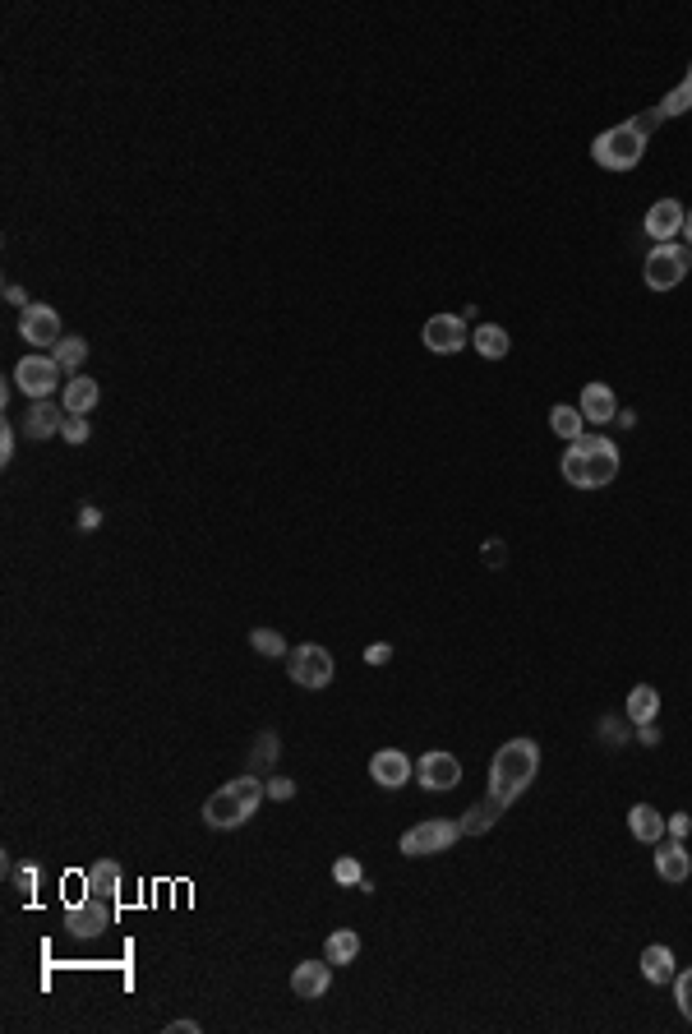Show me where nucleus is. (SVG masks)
<instances>
[{
	"instance_id": "obj_1",
	"label": "nucleus",
	"mask_w": 692,
	"mask_h": 1034,
	"mask_svg": "<svg viewBox=\"0 0 692 1034\" xmlns=\"http://www.w3.org/2000/svg\"><path fill=\"white\" fill-rule=\"evenodd\" d=\"M540 771V744L536 739H508V744L494 753V767H490V804L508 808L517 799V794L526 790V785L536 781Z\"/></svg>"
},
{
	"instance_id": "obj_2",
	"label": "nucleus",
	"mask_w": 692,
	"mask_h": 1034,
	"mask_svg": "<svg viewBox=\"0 0 692 1034\" xmlns=\"http://www.w3.org/2000/svg\"><path fill=\"white\" fill-rule=\"evenodd\" d=\"M563 481L577 485V490H605L614 476H619V448L600 439V434H582L573 439V448L563 453Z\"/></svg>"
},
{
	"instance_id": "obj_3",
	"label": "nucleus",
	"mask_w": 692,
	"mask_h": 1034,
	"mask_svg": "<svg viewBox=\"0 0 692 1034\" xmlns=\"http://www.w3.org/2000/svg\"><path fill=\"white\" fill-rule=\"evenodd\" d=\"M660 125V111L651 107V111H642L637 121H623V125H614V130H605L591 144V157H596V167H605V171H633L637 162H642V153H646V134L656 130Z\"/></svg>"
},
{
	"instance_id": "obj_4",
	"label": "nucleus",
	"mask_w": 692,
	"mask_h": 1034,
	"mask_svg": "<svg viewBox=\"0 0 692 1034\" xmlns=\"http://www.w3.org/2000/svg\"><path fill=\"white\" fill-rule=\"evenodd\" d=\"M263 781L259 776H236L231 785H222V790H213L208 799H203V822L213 831H236V827H245V822L254 818V808H259V799H263Z\"/></svg>"
},
{
	"instance_id": "obj_5",
	"label": "nucleus",
	"mask_w": 692,
	"mask_h": 1034,
	"mask_svg": "<svg viewBox=\"0 0 692 1034\" xmlns=\"http://www.w3.org/2000/svg\"><path fill=\"white\" fill-rule=\"evenodd\" d=\"M688 264H692V250H683V245H656V250L646 254V268H642V277H646V287L651 291H674L683 282V273H688Z\"/></svg>"
},
{
	"instance_id": "obj_6",
	"label": "nucleus",
	"mask_w": 692,
	"mask_h": 1034,
	"mask_svg": "<svg viewBox=\"0 0 692 1034\" xmlns=\"http://www.w3.org/2000/svg\"><path fill=\"white\" fill-rule=\"evenodd\" d=\"M457 836H462V822H448V818L416 822L411 831H402V854H411V859H420V854H443V850H453Z\"/></svg>"
},
{
	"instance_id": "obj_7",
	"label": "nucleus",
	"mask_w": 692,
	"mask_h": 1034,
	"mask_svg": "<svg viewBox=\"0 0 692 1034\" xmlns=\"http://www.w3.org/2000/svg\"><path fill=\"white\" fill-rule=\"evenodd\" d=\"M287 674H291V684H300V688H328L333 684V656H328L319 642H305V647H296L287 656Z\"/></svg>"
},
{
	"instance_id": "obj_8",
	"label": "nucleus",
	"mask_w": 692,
	"mask_h": 1034,
	"mask_svg": "<svg viewBox=\"0 0 692 1034\" xmlns=\"http://www.w3.org/2000/svg\"><path fill=\"white\" fill-rule=\"evenodd\" d=\"M116 924V910L102 901H88V896H79V901L65 905V928H70L74 938H102L107 928Z\"/></svg>"
},
{
	"instance_id": "obj_9",
	"label": "nucleus",
	"mask_w": 692,
	"mask_h": 1034,
	"mask_svg": "<svg viewBox=\"0 0 692 1034\" xmlns=\"http://www.w3.org/2000/svg\"><path fill=\"white\" fill-rule=\"evenodd\" d=\"M14 384L24 388L28 397H37V402H47L60 384V365L51 361V356H24V361L14 365Z\"/></svg>"
},
{
	"instance_id": "obj_10",
	"label": "nucleus",
	"mask_w": 692,
	"mask_h": 1034,
	"mask_svg": "<svg viewBox=\"0 0 692 1034\" xmlns=\"http://www.w3.org/2000/svg\"><path fill=\"white\" fill-rule=\"evenodd\" d=\"M420 337H425V347H430L434 356H453V351H462L466 342H471L462 314H434V319H425Z\"/></svg>"
},
{
	"instance_id": "obj_11",
	"label": "nucleus",
	"mask_w": 692,
	"mask_h": 1034,
	"mask_svg": "<svg viewBox=\"0 0 692 1034\" xmlns=\"http://www.w3.org/2000/svg\"><path fill=\"white\" fill-rule=\"evenodd\" d=\"M19 337H24L28 347H56L60 337H65L60 314L51 310V305H28V310H19Z\"/></svg>"
},
{
	"instance_id": "obj_12",
	"label": "nucleus",
	"mask_w": 692,
	"mask_h": 1034,
	"mask_svg": "<svg viewBox=\"0 0 692 1034\" xmlns=\"http://www.w3.org/2000/svg\"><path fill=\"white\" fill-rule=\"evenodd\" d=\"M683 217H688V208L679 204V199H660V204H651L646 208V236H651V241L656 245H669L674 241V236H679L683 231Z\"/></svg>"
},
{
	"instance_id": "obj_13",
	"label": "nucleus",
	"mask_w": 692,
	"mask_h": 1034,
	"mask_svg": "<svg viewBox=\"0 0 692 1034\" xmlns=\"http://www.w3.org/2000/svg\"><path fill=\"white\" fill-rule=\"evenodd\" d=\"M84 896L88 901H102L111 910H120V864L116 859H97L84 873Z\"/></svg>"
},
{
	"instance_id": "obj_14",
	"label": "nucleus",
	"mask_w": 692,
	"mask_h": 1034,
	"mask_svg": "<svg viewBox=\"0 0 692 1034\" xmlns=\"http://www.w3.org/2000/svg\"><path fill=\"white\" fill-rule=\"evenodd\" d=\"M328 988H333V961H328V956H323V961H300L296 974H291V993L305 1002L323 998Z\"/></svg>"
},
{
	"instance_id": "obj_15",
	"label": "nucleus",
	"mask_w": 692,
	"mask_h": 1034,
	"mask_svg": "<svg viewBox=\"0 0 692 1034\" xmlns=\"http://www.w3.org/2000/svg\"><path fill=\"white\" fill-rule=\"evenodd\" d=\"M416 776H420L425 790H453V785L462 781V762H457L453 753H425L420 767H416Z\"/></svg>"
},
{
	"instance_id": "obj_16",
	"label": "nucleus",
	"mask_w": 692,
	"mask_h": 1034,
	"mask_svg": "<svg viewBox=\"0 0 692 1034\" xmlns=\"http://www.w3.org/2000/svg\"><path fill=\"white\" fill-rule=\"evenodd\" d=\"M370 776L383 790H402V785L411 781V758H406L402 748H383V753L370 758Z\"/></svg>"
},
{
	"instance_id": "obj_17",
	"label": "nucleus",
	"mask_w": 692,
	"mask_h": 1034,
	"mask_svg": "<svg viewBox=\"0 0 692 1034\" xmlns=\"http://www.w3.org/2000/svg\"><path fill=\"white\" fill-rule=\"evenodd\" d=\"M656 873L669 882V887L688 882L692 859H688V850H683V841H656Z\"/></svg>"
},
{
	"instance_id": "obj_18",
	"label": "nucleus",
	"mask_w": 692,
	"mask_h": 1034,
	"mask_svg": "<svg viewBox=\"0 0 692 1034\" xmlns=\"http://www.w3.org/2000/svg\"><path fill=\"white\" fill-rule=\"evenodd\" d=\"M102 402V388H97V379H88V374H74L70 384H65V416H88V411Z\"/></svg>"
},
{
	"instance_id": "obj_19",
	"label": "nucleus",
	"mask_w": 692,
	"mask_h": 1034,
	"mask_svg": "<svg viewBox=\"0 0 692 1034\" xmlns=\"http://www.w3.org/2000/svg\"><path fill=\"white\" fill-rule=\"evenodd\" d=\"M614 407H619V402H614V388H609V384H586L582 388V402H577V411H582L591 425L614 421Z\"/></svg>"
},
{
	"instance_id": "obj_20",
	"label": "nucleus",
	"mask_w": 692,
	"mask_h": 1034,
	"mask_svg": "<svg viewBox=\"0 0 692 1034\" xmlns=\"http://www.w3.org/2000/svg\"><path fill=\"white\" fill-rule=\"evenodd\" d=\"M60 425H65V407H51V402H37V407H28V439H51V434H60Z\"/></svg>"
},
{
	"instance_id": "obj_21",
	"label": "nucleus",
	"mask_w": 692,
	"mask_h": 1034,
	"mask_svg": "<svg viewBox=\"0 0 692 1034\" xmlns=\"http://www.w3.org/2000/svg\"><path fill=\"white\" fill-rule=\"evenodd\" d=\"M628 827H633V836H637V841H646V845L665 841V818H660L651 804H633V813H628Z\"/></svg>"
},
{
	"instance_id": "obj_22",
	"label": "nucleus",
	"mask_w": 692,
	"mask_h": 1034,
	"mask_svg": "<svg viewBox=\"0 0 692 1034\" xmlns=\"http://www.w3.org/2000/svg\"><path fill=\"white\" fill-rule=\"evenodd\" d=\"M642 974L651 979V984H674V974H679L674 970V951L660 947V942L656 947H646L642 951Z\"/></svg>"
},
{
	"instance_id": "obj_23",
	"label": "nucleus",
	"mask_w": 692,
	"mask_h": 1034,
	"mask_svg": "<svg viewBox=\"0 0 692 1034\" xmlns=\"http://www.w3.org/2000/svg\"><path fill=\"white\" fill-rule=\"evenodd\" d=\"M471 342H476V351L485 361H499V356H508V347H513V337L503 333L499 324H480L476 333H471Z\"/></svg>"
},
{
	"instance_id": "obj_24",
	"label": "nucleus",
	"mask_w": 692,
	"mask_h": 1034,
	"mask_svg": "<svg viewBox=\"0 0 692 1034\" xmlns=\"http://www.w3.org/2000/svg\"><path fill=\"white\" fill-rule=\"evenodd\" d=\"M51 361H56L60 370H79V365L88 361V342H84V337H74V333H65L56 347H51Z\"/></svg>"
},
{
	"instance_id": "obj_25",
	"label": "nucleus",
	"mask_w": 692,
	"mask_h": 1034,
	"mask_svg": "<svg viewBox=\"0 0 692 1034\" xmlns=\"http://www.w3.org/2000/svg\"><path fill=\"white\" fill-rule=\"evenodd\" d=\"M656 711H660V693L651 684H637L633 693H628V716H633L637 725L656 721Z\"/></svg>"
},
{
	"instance_id": "obj_26",
	"label": "nucleus",
	"mask_w": 692,
	"mask_h": 1034,
	"mask_svg": "<svg viewBox=\"0 0 692 1034\" xmlns=\"http://www.w3.org/2000/svg\"><path fill=\"white\" fill-rule=\"evenodd\" d=\"M323 956L333 965H351L360 956V933H351V928H337L333 938H328V947H323Z\"/></svg>"
},
{
	"instance_id": "obj_27",
	"label": "nucleus",
	"mask_w": 692,
	"mask_h": 1034,
	"mask_svg": "<svg viewBox=\"0 0 692 1034\" xmlns=\"http://www.w3.org/2000/svg\"><path fill=\"white\" fill-rule=\"evenodd\" d=\"M273 762H277V734H273V730H263L259 739H254V753H250V767H245V771L263 781V776L273 771Z\"/></svg>"
},
{
	"instance_id": "obj_28",
	"label": "nucleus",
	"mask_w": 692,
	"mask_h": 1034,
	"mask_svg": "<svg viewBox=\"0 0 692 1034\" xmlns=\"http://www.w3.org/2000/svg\"><path fill=\"white\" fill-rule=\"evenodd\" d=\"M582 411L577 407H554L549 411V430L559 434V439H568V444H573V439H582Z\"/></svg>"
},
{
	"instance_id": "obj_29",
	"label": "nucleus",
	"mask_w": 692,
	"mask_h": 1034,
	"mask_svg": "<svg viewBox=\"0 0 692 1034\" xmlns=\"http://www.w3.org/2000/svg\"><path fill=\"white\" fill-rule=\"evenodd\" d=\"M660 121H669V116H683V111H692V65H688V74H683V84L674 88V93L660 102Z\"/></svg>"
},
{
	"instance_id": "obj_30",
	"label": "nucleus",
	"mask_w": 692,
	"mask_h": 1034,
	"mask_svg": "<svg viewBox=\"0 0 692 1034\" xmlns=\"http://www.w3.org/2000/svg\"><path fill=\"white\" fill-rule=\"evenodd\" d=\"M250 647L259 651V656H287V642L277 638L273 628H250Z\"/></svg>"
},
{
	"instance_id": "obj_31",
	"label": "nucleus",
	"mask_w": 692,
	"mask_h": 1034,
	"mask_svg": "<svg viewBox=\"0 0 692 1034\" xmlns=\"http://www.w3.org/2000/svg\"><path fill=\"white\" fill-rule=\"evenodd\" d=\"M60 434H65V444H88V434H93V425H88V416H65Z\"/></svg>"
},
{
	"instance_id": "obj_32",
	"label": "nucleus",
	"mask_w": 692,
	"mask_h": 1034,
	"mask_svg": "<svg viewBox=\"0 0 692 1034\" xmlns=\"http://www.w3.org/2000/svg\"><path fill=\"white\" fill-rule=\"evenodd\" d=\"M674 1002H679V1011L692 1021V970L674 974Z\"/></svg>"
},
{
	"instance_id": "obj_33",
	"label": "nucleus",
	"mask_w": 692,
	"mask_h": 1034,
	"mask_svg": "<svg viewBox=\"0 0 692 1034\" xmlns=\"http://www.w3.org/2000/svg\"><path fill=\"white\" fill-rule=\"evenodd\" d=\"M333 878L342 882V887H356V882H365V873H360L356 859H337V864H333Z\"/></svg>"
},
{
	"instance_id": "obj_34",
	"label": "nucleus",
	"mask_w": 692,
	"mask_h": 1034,
	"mask_svg": "<svg viewBox=\"0 0 692 1034\" xmlns=\"http://www.w3.org/2000/svg\"><path fill=\"white\" fill-rule=\"evenodd\" d=\"M263 790H268V799H282V804H287L291 794H296V781H287V776H268Z\"/></svg>"
},
{
	"instance_id": "obj_35",
	"label": "nucleus",
	"mask_w": 692,
	"mask_h": 1034,
	"mask_svg": "<svg viewBox=\"0 0 692 1034\" xmlns=\"http://www.w3.org/2000/svg\"><path fill=\"white\" fill-rule=\"evenodd\" d=\"M14 882H19L24 896H33V891H37V868L33 864H19V868H14Z\"/></svg>"
},
{
	"instance_id": "obj_36",
	"label": "nucleus",
	"mask_w": 692,
	"mask_h": 1034,
	"mask_svg": "<svg viewBox=\"0 0 692 1034\" xmlns=\"http://www.w3.org/2000/svg\"><path fill=\"white\" fill-rule=\"evenodd\" d=\"M665 831L674 836V841H683V836L692 831V818H688V813H674V818H665Z\"/></svg>"
},
{
	"instance_id": "obj_37",
	"label": "nucleus",
	"mask_w": 692,
	"mask_h": 1034,
	"mask_svg": "<svg viewBox=\"0 0 692 1034\" xmlns=\"http://www.w3.org/2000/svg\"><path fill=\"white\" fill-rule=\"evenodd\" d=\"M14 457V425H5V430H0V462H10Z\"/></svg>"
},
{
	"instance_id": "obj_38",
	"label": "nucleus",
	"mask_w": 692,
	"mask_h": 1034,
	"mask_svg": "<svg viewBox=\"0 0 692 1034\" xmlns=\"http://www.w3.org/2000/svg\"><path fill=\"white\" fill-rule=\"evenodd\" d=\"M388 656H393V647H383V642H374V647L365 651V661H370V665H383Z\"/></svg>"
},
{
	"instance_id": "obj_39",
	"label": "nucleus",
	"mask_w": 692,
	"mask_h": 1034,
	"mask_svg": "<svg viewBox=\"0 0 692 1034\" xmlns=\"http://www.w3.org/2000/svg\"><path fill=\"white\" fill-rule=\"evenodd\" d=\"M5 301L19 305V310H28V291H24V287H14V282H10V287H5Z\"/></svg>"
},
{
	"instance_id": "obj_40",
	"label": "nucleus",
	"mask_w": 692,
	"mask_h": 1034,
	"mask_svg": "<svg viewBox=\"0 0 692 1034\" xmlns=\"http://www.w3.org/2000/svg\"><path fill=\"white\" fill-rule=\"evenodd\" d=\"M97 522H102V513H97V508H93V504H88V508H84V513H79V527H84V531H93V527H97Z\"/></svg>"
},
{
	"instance_id": "obj_41",
	"label": "nucleus",
	"mask_w": 692,
	"mask_h": 1034,
	"mask_svg": "<svg viewBox=\"0 0 692 1034\" xmlns=\"http://www.w3.org/2000/svg\"><path fill=\"white\" fill-rule=\"evenodd\" d=\"M167 1034H199V1025H194V1021H171Z\"/></svg>"
},
{
	"instance_id": "obj_42",
	"label": "nucleus",
	"mask_w": 692,
	"mask_h": 1034,
	"mask_svg": "<svg viewBox=\"0 0 692 1034\" xmlns=\"http://www.w3.org/2000/svg\"><path fill=\"white\" fill-rule=\"evenodd\" d=\"M637 739H642V744H660V730H656V725H651V721H646V725H642V734H637Z\"/></svg>"
},
{
	"instance_id": "obj_43",
	"label": "nucleus",
	"mask_w": 692,
	"mask_h": 1034,
	"mask_svg": "<svg viewBox=\"0 0 692 1034\" xmlns=\"http://www.w3.org/2000/svg\"><path fill=\"white\" fill-rule=\"evenodd\" d=\"M683 236H688V245H692V213L683 217Z\"/></svg>"
}]
</instances>
